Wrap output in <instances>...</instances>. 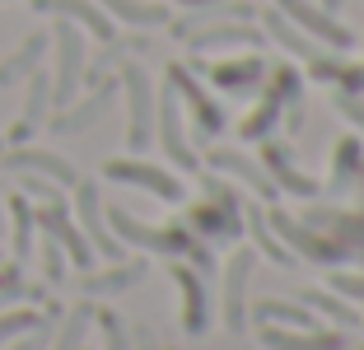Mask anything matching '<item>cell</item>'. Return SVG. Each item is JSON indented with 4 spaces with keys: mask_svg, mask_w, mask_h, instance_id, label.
Listing matches in <instances>:
<instances>
[{
    "mask_svg": "<svg viewBox=\"0 0 364 350\" xmlns=\"http://www.w3.org/2000/svg\"><path fill=\"white\" fill-rule=\"evenodd\" d=\"M103 220L112 224V229L127 238V243H136V248H150V253H187L196 262V271H201L205 280L215 276V257H210V248L205 243H196L187 229H150V224H140V220H131L122 206H112V211H103Z\"/></svg>",
    "mask_w": 364,
    "mask_h": 350,
    "instance_id": "1",
    "label": "cell"
},
{
    "mask_svg": "<svg viewBox=\"0 0 364 350\" xmlns=\"http://www.w3.org/2000/svg\"><path fill=\"white\" fill-rule=\"evenodd\" d=\"M56 38V75H52V107H65L75 98V85L80 75H85V38L70 19H56L52 28Z\"/></svg>",
    "mask_w": 364,
    "mask_h": 350,
    "instance_id": "2",
    "label": "cell"
},
{
    "mask_svg": "<svg viewBox=\"0 0 364 350\" xmlns=\"http://www.w3.org/2000/svg\"><path fill=\"white\" fill-rule=\"evenodd\" d=\"M33 224H38L47 238H56V243H61V253L70 257L80 271H89V266H94V248H89V238L75 229V224H70L65 201H43L38 211H33Z\"/></svg>",
    "mask_w": 364,
    "mask_h": 350,
    "instance_id": "3",
    "label": "cell"
},
{
    "mask_svg": "<svg viewBox=\"0 0 364 350\" xmlns=\"http://www.w3.org/2000/svg\"><path fill=\"white\" fill-rule=\"evenodd\" d=\"M122 89H127V107H131V122H127V145L131 149H145L150 145V127H154V103H150V75L140 70L136 61L122 65Z\"/></svg>",
    "mask_w": 364,
    "mask_h": 350,
    "instance_id": "4",
    "label": "cell"
},
{
    "mask_svg": "<svg viewBox=\"0 0 364 350\" xmlns=\"http://www.w3.org/2000/svg\"><path fill=\"white\" fill-rule=\"evenodd\" d=\"M75 215H80V229H85L89 248H94L98 257H107V262H122V243L107 233L103 224V201H98V182H75Z\"/></svg>",
    "mask_w": 364,
    "mask_h": 350,
    "instance_id": "5",
    "label": "cell"
},
{
    "mask_svg": "<svg viewBox=\"0 0 364 350\" xmlns=\"http://www.w3.org/2000/svg\"><path fill=\"white\" fill-rule=\"evenodd\" d=\"M103 178L131 182V187H145V191H154L159 201H182V196H187V187H182L173 173L154 169V164H140V159H107L103 164Z\"/></svg>",
    "mask_w": 364,
    "mask_h": 350,
    "instance_id": "6",
    "label": "cell"
},
{
    "mask_svg": "<svg viewBox=\"0 0 364 350\" xmlns=\"http://www.w3.org/2000/svg\"><path fill=\"white\" fill-rule=\"evenodd\" d=\"M0 164L10 173H43V178H52L56 187H75L80 173L70 159H61V154H52V149H28V145H14V149H0Z\"/></svg>",
    "mask_w": 364,
    "mask_h": 350,
    "instance_id": "7",
    "label": "cell"
},
{
    "mask_svg": "<svg viewBox=\"0 0 364 350\" xmlns=\"http://www.w3.org/2000/svg\"><path fill=\"white\" fill-rule=\"evenodd\" d=\"M182 98H178V89H173V80L164 85V98H159V140H164V149H168V159L178 164L182 173H196L201 164H196V154H192V145H187V136H182Z\"/></svg>",
    "mask_w": 364,
    "mask_h": 350,
    "instance_id": "8",
    "label": "cell"
},
{
    "mask_svg": "<svg viewBox=\"0 0 364 350\" xmlns=\"http://www.w3.org/2000/svg\"><path fill=\"white\" fill-rule=\"evenodd\" d=\"M173 280L182 285V327L192 332V336H201L205 327H210V295H205V276L201 271H192V266L173 262L168 266Z\"/></svg>",
    "mask_w": 364,
    "mask_h": 350,
    "instance_id": "9",
    "label": "cell"
},
{
    "mask_svg": "<svg viewBox=\"0 0 364 350\" xmlns=\"http://www.w3.org/2000/svg\"><path fill=\"white\" fill-rule=\"evenodd\" d=\"M28 5L43 10V14H56V19H70V23H80V28H89L98 43H112V38H117L112 19L98 10L94 0H28Z\"/></svg>",
    "mask_w": 364,
    "mask_h": 350,
    "instance_id": "10",
    "label": "cell"
},
{
    "mask_svg": "<svg viewBox=\"0 0 364 350\" xmlns=\"http://www.w3.org/2000/svg\"><path fill=\"white\" fill-rule=\"evenodd\" d=\"M205 187H210V201H201L192 211V224L196 229H210V233H238V196L234 191H225V182H205Z\"/></svg>",
    "mask_w": 364,
    "mask_h": 350,
    "instance_id": "11",
    "label": "cell"
},
{
    "mask_svg": "<svg viewBox=\"0 0 364 350\" xmlns=\"http://www.w3.org/2000/svg\"><path fill=\"white\" fill-rule=\"evenodd\" d=\"M271 224H276V229L285 233V238L299 248L304 257H313V262H327V266H332V262H346V257H350V243H332V238H318V233H309L299 220H289L285 211L271 215Z\"/></svg>",
    "mask_w": 364,
    "mask_h": 350,
    "instance_id": "12",
    "label": "cell"
},
{
    "mask_svg": "<svg viewBox=\"0 0 364 350\" xmlns=\"http://www.w3.org/2000/svg\"><path fill=\"white\" fill-rule=\"evenodd\" d=\"M276 5H280V14H294V19H299L304 28L313 33V38H322V43H327V47H336V52L355 47V33H346L341 23L332 19V14L313 10V5H304V0H276Z\"/></svg>",
    "mask_w": 364,
    "mask_h": 350,
    "instance_id": "13",
    "label": "cell"
},
{
    "mask_svg": "<svg viewBox=\"0 0 364 350\" xmlns=\"http://www.w3.org/2000/svg\"><path fill=\"white\" fill-rule=\"evenodd\" d=\"M112 98H117V80H98L94 98H85L80 107H70V112H56L52 117V131L56 136H70V131H85L89 122H98V117L112 107Z\"/></svg>",
    "mask_w": 364,
    "mask_h": 350,
    "instance_id": "14",
    "label": "cell"
},
{
    "mask_svg": "<svg viewBox=\"0 0 364 350\" xmlns=\"http://www.w3.org/2000/svg\"><path fill=\"white\" fill-rule=\"evenodd\" d=\"M168 80H173V89H178V94L187 98V103H192L201 136H220V131H225V112H220V103H215V98H205L201 89L192 85V75L182 70V65H168Z\"/></svg>",
    "mask_w": 364,
    "mask_h": 350,
    "instance_id": "15",
    "label": "cell"
},
{
    "mask_svg": "<svg viewBox=\"0 0 364 350\" xmlns=\"http://www.w3.org/2000/svg\"><path fill=\"white\" fill-rule=\"evenodd\" d=\"M47 103H52V75H47V70H33L28 75V103H23V117L14 122V131H10V145H23L33 131L43 127Z\"/></svg>",
    "mask_w": 364,
    "mask_h": 350,
    "instance_id": "16",
    "label": "cell"
},
{
    "mask_svg": "<svg viewBox=\"0 0 364 350\" xmlns=\"http://www.w3.org/2000/svg\"><path fill=\"white\" fill-rule=\"evenodd\" d=\"M252 262L257 257L247 253H234V262H229V276H225V327L229 332H243V295H247V276H252Z\"/></svg>",
    "mask_w": 364,
    "mask_h": 350,
    "instance_id": "17",
    "label": "cell"
},
{
    "mask_svg": "<svg viewBox=\"0 0 364 350\" xmlns=\"http://www.w3.org/2000/svg\"><path fill=\"white\" fill-rule=\"evenodd\" d=\"M262 346L267 350H350V341L341 332H276V327H262Z\"/></svg>",
    "mask_w": 364,
    "mask_h": 350,
    "instance_id": "18",
    "label": "cell"
},
{
    "mask_svg": "<svg viewBox=\"0 0 364 350\" xmlns=\"http://www.w3.org/2000/svg\"><path fill=\"white\" fill-rule=\"evenodd\" d=\"M294 89H299L294 70H289V65H280V70H276V80H271V94H267V103H262L257 112H252V117L243 122V136H262V131H267L271 122H276L280 103H285V98H294Z\"/></svg>",
    "mask_w": 364,
    "mask_h": 350,
    "instance_id": "19",
    "label": "cell"
},
{
    "mask_svg": "<svg viewBox=\"0 0 364 350\" xmlns=\"http://www.w3.org/2000/svg\"><path fill=\"white\" fill-rule=\"evenodd\" d=\"M182 43H192L196 52H215V47H234V43H262V33L243 28V23H201V28L182 33Z\"/></svg>",
    "mask_w": 364,
    "mask_h": 350,
    "instance_id": "20",
    "label": "cell"
},
{
    "mask_svg": "<svg viewBox=\"0 0 364 350\" xmlns=\"http://www.w3.org/2000/svg\"><path fill=\"white\" fill-rule=\"evenodd\" d=\"M47 43H52V33H28L19 52L0 61V85H14V80H23V75H33V70H38V61H43Z\"/></svg>",
    "mask_w": 364,
    "mask_h": 350,
    "instance_id": "21",
    "label": "cell"
},
{
    "mask_svg": "<svg viewBox=\"0 0 364 350\" xmlns=\"http://www.w3.org/2000/svg\"><path fill=\"white\" fill-rule=\"evenodd\" d=\"M262 159H267V169L276 173V178L285 182L289 191H299V196H313V191H318V182H313V178H304V173L294 169V164H289V145H280V140H267Z\"/></svg>",
    "mask_w": 364,
    "mask_h": 350,
    "instance_id": "22",
    "label": "cell"
},
{
    "mask_svg": "<svg viewBox=\"0 0 364 350\" xmlns=\"http://www.w3.org/2000/svg\"><path fill=\"white\" fill-rule=\"evenodd\" d=\"M210 164H215V169H229L234 178H243L247 187L257 191V196H276V182H271V178H267V173H262L252 159L234 154V149H210Z\"/></svg>",
    "mask_w": 364,
    "mask_h": 350,
    "instance_id": "23",
    "label": "cell"
},
{
    "mask_svg": "<svg viewBox=\"0 0 364 350\" xmlns=\"http://www.w3.org/2000/svg\"><path fill=\"white\" fill-rule=\"evenodd\" d=\"M107 14H117V19L136 23V28H154V23H168V5L159 0H98Z\"/></svg>",
    "mask_w": 364,
    "mask_h": 350,
    "instance_id": "24",
    "label": "cell"
},
{
    "mask_svg": "<svg viewBox=\"0 0 364 350\" xmlns=\"http://www.w3.org/2000/svg\"><path fill=\"white\" fill-rule=\"evenodd\" d=\"M145 276V262H127V266H112V271H85V295H117V290H131L136 280Z\"/></svg>",
    "mask_w": 364,
    "mask_h": 350,
    "instance_id": "25",
    "label": "cell"
},
{
    "mask_svg": "<svg viewBox=\"0 0 364 350\" xmlns=\"http://www.w3.org/2000/svg\"><path fill=\"white\" fill-rule=\"evenodd\" d=\"M267 75V65L257 61V56H247V61H220L210 65V80L220 89H257V80Z\"/></svg>",
    "mask_w": 364,
    "mask_h": 350,
    "instance_id": "26",
    "label": "cell"
},
{
    "mask_svg": "<svg viewBox=\"0 0 364 350\" xmlns=\"http://www.w3.org/2000/svg\"><path fill=\"white\" fill-rule=\"evenodd\" d=\"M243 211V220H247V229H252V238H257V248L271 257V262H280V266H294V253H289L285 243H276L271 238V229H267V215H262V206H238Z\"/></svg>",
    "mask_w": 364,
    "mask_h": 350,
    "instance_id": "27",
    "label": "cell"
},
{
    "mask_svg": "<svg viewBox=\"0 0 364 350\" xmlns=\"http://www.w3.org/2000/svg\"><path fill=\"white\" fill-rule=\"evenodd\" d=\"M10 215H14V262H28L33 253V206L28 196H10Z\"/></svg>",
    "mask_w": 364,
    "mask_h": 350,
    "instance_id": "28",
    "label": "cell"
},
{
    "mask_svg": "<svg viewBox=\"0 0 364 350\" xmlns=\"http://www.w3.org/2000/svg\"><path fill=\"white\" fill-rule=\"evenodd\" d=\"M252 318H257V322H285V327H299V332L318 327V322L309 318V308H294V304H276V299H262V304L252 308Z\"/></svg>",
    "mask_w": 364,
    "mask_h": 350,
    "instance_id": "29",
    "label": "cell"
},
{
    "mask_svg": "<svg viewBox=\"0 0 364 350\" xmlns=\"http://www.w3.org/2000/svg\"><path fill=\"white\" fill-rule=\"evenodd\" d=\"M309 220H313V224H322V229L346 233L350 243H364V215L355 220V215H341V211H309Z\"/></svg>",
    "mask_w": 364,
    "mask_h": 350,
    "instance_id": "30",
    "label": "cell"
},
{
    "mask_svg": "<svg viewBox=\"0 0 364 350\" xmlns=\"http://www.w3.org/2000/svg\"><path fill=\"white\" fill-rule=\"evenodd\" d=\"M267 28H271V38H276V43H285V47H289V52H299V56H309V61H318V47L304 43L285 14H267Z\"/></svg>",
    "mask_w": 364,
    "mask_h": 350,
    "instance_id": "31",
    "label": "cell"
},
{
    "mask_svg": "<svg viewBox=\"0 0 364 350\" xmlns=\"http://www.w3.org/2000/svg\"><path fill=\"white\" fill-rule=\"evenodd\" d=\"M89 318H94V308L89 304H80L70 318H65V327H61V336H56V350H80L85 346V332H89Z\"/></svg>",
    "mask_w": 364,
    "mask_h": 350,
    "instance_id": "32",
    "label": "cell"
},
{
    "mask_svg": "<svg viewBox=\"0 0 364 350\" xmlns=\"http://www.w3.org/2000/svg\"><path fill=\"white\" fill-rule=\"evenodd\" d=\"M304 299H309L313 308H322V313H327V318H336V322H341V327H364V322L355 318V308H346L341 299L322 295V290H304Z\"/></svg>",
    "mask_w": 364,
    "mask_h": 350,
    "instance_id": "33",
    "label": "cell"
},
{
    "mask_svg": "<svg viewBox=\"0 0 364 350\" xmlns=\"http://www.w3.org/2000/svg\"><path fill=\"white\" fill-rule=\"evenodd\" d=\"M98 318V327H103V336H107V350H131V336H127V322L112 313V308H98L94 313Z\"/></svg>",
    "mask_w": 364,
    "mask_h": 350,
    "instance_id": "34",
    "label": "cell"
},
{
    "mask_svg": "<svg viewBox=\"0 0 364 350\" xmlns=\"http://www.w3.org/2000/svg\"><path fill=\"white\" fill-rule=\"evenodd\" d=\"M47 318H38V313H5L0 318V346L5 341H14V336H23V332H38Z\"/></svg>",
    "mask_w": 364,
    "mask_h": 350,
    "instance_id": "35",
    "label": "cell"
},
{
    "mask_svg": "<svg viewBox=\"0 0 364 350\" xmlns=\"http://www.w3.org/2000/svg\"><path fill=\"white\" fill-rule=\"evenodd\" d=\"M43 271H47L52 285H61V280H65V253H61L56 238H47V243H43Z\"/></svg>",
    "mask_w": 364,
    "mask_h": 350,
    "instance_id": "36",
    "label": "cell"
},
{
    "mask_svg": "<svg viewBox=\"0 0 364 350\" xmlns=\"http://www.w3.org/2000/svg\"><path fill=\"white\" fill-rule=\"evenodd\" d=\"M19 187H23V196H38V201H61V191H56L52 182L33 178V173H19Z\"/></svg>",
    "mask_w": 364,
    "mask_h": 350,
    "instance_id": "37",
    "label": "cell"
},
{
    "mask_svg": "<svg viewBox=\"0 0 364 350\" xmlns=\"http://www.w3.org/2000/svg\"><path fill=\"white\" fill-rule=\"evenodd\" d=\"M332 290H341V295H350V299H364V276H346V271H336Z\"/></svg>",
    "mask_w": 364,
    "mask_h": 350,
    "instance_id": "38",
    "label": "cell"
},
{
    "mask_svg": "<svg viewBox=\"0 0 364 350\" xmlns=\"http://www.w3.org/2000/svg\"><path fill=\"white\" fill-rule=\"evenodd\" d=\"M0 290H23V271H19V262L0 266Z\"/></svg>",
    "mask_w": 364,
    "mask_h": 350,
    "instance_id": "39",
    "label": "cell"
},
{
    "mask_svg": "<svg viewBox=\"0 0 364 350\" xmlns=\"http://www.w3.org/2000/svg\"><path fill=\"white\" fill-rule=\"evenodd\" d=\"M136 336H140V350H154V336H150V332H136Z\"/></svg>",
    "mask_w": 364,
    "mask_h": 350,
    "instance_id": "40",
    "label": "cell"
},
{
    "mask_svg": "<svg viewBox=\"0 0 364 350\" xmlns=\"http://www.w3.org/2000/svg\"><path fill=\"white\" fill-rule=\"evenodd\" d=\"M187 10H201V5H220V0H182Z\"/></svg>",
    "mask_w": 364,
    "mask_h": 350,
    "instance_id": "41",
    "label": "cell"
},
{
    "mask_svg": "<svg viewBox=\"0 0 364 350\" xmlns=\"http://www.w3.org/2000/svg\"><path fill=\"white\" fill-rule=\"evenodd\" d=\"M322 5H327V10H336V5H346V0H322Z\"/></svg>",
    "mask_w": 364,
    "mask_h": 350,
    "instance_id": "42",
    "label": "cell"
},
{
    "mask_svg": "<svg viewBox=\"0 0 364 350\" xmlns=\"http://www.w3.org/2000/svg\"><path fill=\"white\" fill-rule=\"evenodd\" d=\"M0 229H5V211H0Z\"/></svg>",
    "mask_w": 364,
    "mask_h": 350,
    "instance_id": "43",
    "label": "cell"
},
{
    "mask_svg": "<svg viewBox=\"0 0 364 350\" xmlns=\"http://www.w3.org/2000/svg\"><path fill=\"white\" fill-rule=\"evenodd\" d=\"M0 149H5V140H0Z\"/></svg>",
    "mask_w": 364,
    "mask_h": 350,
    "instance_id": "44",
    "label": "cell"
}]
</instances>
